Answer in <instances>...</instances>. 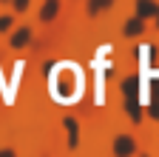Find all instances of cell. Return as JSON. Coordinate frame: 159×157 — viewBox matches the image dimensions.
I'll return each instance as SVG.
<instances>
[{"mask_svg": "<svg viewBox=\"0 0 159 157\" xmlns=\"http://www.w3.org/2000/svg\"><path fill=\"white\" fill-rule=\"evenodd\" d=\"M122 94L125 97H139V80H136V74H131V77L122 80Z\"/></svg>", "mask_w": 159, "mask_h": 157, "instance_id": "obj_1", "label": "cell"}, {"mask_svg": "<svg viewBox=\"0 0 159 157\" xmlns=\"http://www.w3.org/2000/svg\"><path fill=\"white\" fill-rule=\"evenodd\" d=\"M136 14L151 17V14H159V12H156V3H151V0H136Z\"/></svg>", "mask_w": 159, "mask_h": 157, "instance_id": "obj_2", "label": "cell"}, {"mask_svg": "<svg viewBox=\"0 0 159 157\" xmlns=\"http://www.w3.org/2000/svg\"><path fill=\"white\" fill-rule=\"evenodd\" d=\"M114 151L116 154H131L134 151V140H131V137H119V140L114 143Z\"/></svg>", "mask_w": 159, "mask_h": 157, "instance_id": "obj_3", "label": "cell"}, {"mask_svg": "<svg viewBox=\"0 0 159 157\" xmlns=\"http://www.w3.org/2000/svg\"><path fill=\"white\" fill-rule=\"evenodd\" d=\"M125 109H128V114L134 117V120L139 123V117H142V109H139V100H136V97H125Z\"/></svg>", "mask_w": 159, "mask_h": 157, "instance_id": "obj_4", "label": "cell"}, {"mask_svg": "<svg viewBox=\"0 0 159 157\" xmlns=\"http://www.w3.org/2000/svg\"><path fill=\"white\" fill-rule=\"evenodd\" d=\"M29 40H31V32H29V29H20V32L11 37V46H14V49H20V46H26Z\"/></svg>", "mask_w": 159, "mask_h": 157, "instance_id": "obj_5", "label": "cell"}, {"mask_svg": "<svg viewBox=\"0 0 159 157\" xmlns=\"http://www.w3.org/2000/svg\"><path fill=\"white\" fill-rule=\"evenodd\" d=\"M139 32H142V20H139V17H131V20L125 23V34L128 37H136Z\"/></svg>", "mask_w": 159, "mask_h": 157, "instance_id": "obj_6", "label": "cell"}, {"mask_svg": "<svg viewBox=\"0 0 159 157\" xmlns=\"http://www.w3.org/2000/svg\"><path fill=\"white\" fill-rule=\"evenodd\" d=\"M114 3V0H88V14H97V12H102Z\"/></svg>", "mask_w": 159, "mask_h": 157, "instance_id": "obj_7", "label": "cell"}, {"mask_svg": "<svg viewBox=\"0 0 159 157\" xmlns=\"http://www.w3.org/2000/svg\"><path fill=\"white\" fill-rule=\"evenodd\" d=\"M57 9H60V6H57V0H48V3L43 6V12H40V17H43V20H51V17L57 14Z\"/></svg>", "mask_w": 159, "mask_h": 157, "instance_id": "obj_8", "label": "cell"}, {"mask_svg": "<svg viewBox=\"0 0 159 157\" xmlns=\"http://www.w3.org/2000/svg\"><path fill=\"white\" fill-rule=\"evenodd\" d=\"M66 129L71 134V146H77V120H66Z\"/></svg>", "mask_w": 159, "mask_h": 157, "instance_id": "obj_9", "label": "cell"}, {"mask_svg": "<svg viewBox=\"0 0 159 157\" xmlns=\"http://www.w3.org/2000/svg\"><path fill=\"white\" fill-rule=\"evenodd\" d=\"M11 26V20H9V17H0V32H6Z\"/></svg>", "mask_w": 159, "mask_h": 157, "instance_id": "obj_10", "label": "cell"}, {"mask_svg": "<svg viewBox=\"0 0 159 157\" xmlns=\"http://www.w3.org/2000/svg\"><path fill=\"white\" fill-rule=\"evenodd\" d=\"M14 6H17V9H26V6H29V0H14Z\"/></svg>", "mask_w": 159, "mask_h": 157, "instance_id": "obj_11", "label": "cell"}]
</instances>
